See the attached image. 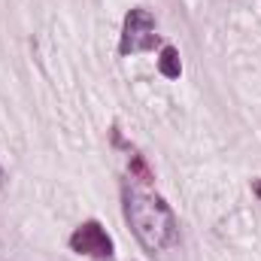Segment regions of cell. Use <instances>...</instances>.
<instances>
[{
  "instance_id": "cell-4",
  "label": "cell",
  "mask_w": 261,
  "mask_h": 261,
  "mask_svg": "<svg viewBox=\"0 0 261 261\" xmlns=\"http://www.w3.org/2000/svg\"><path fill=\"white\" fill-rule=\"evenodd\" d=\"M158 70H161V76H167V79H179V73H182V61H179V52H176L173 46H164V49H161Z\"/></svg>"
},
{
  "instance_id": "cell-6",
  "label": "cell",
  "mask_w": 261,
  "mask_h": 261,
  "mask_svg": "<svg viewBox=\"0 0 261 261\" xmlns=\"http://www.w3.org/2000/svg\"><path fill=\"white\" fill-rule=\"evenodd\" d=\"M0 182H3V170H0Z\"/></svg>"
},
{
  "instance_id": "cell-3",
  "label": "cell",
  "mask_w": 261,
  "mask_h": 261,
  "mask_svg": "<svg viewBox=\"0 0 261 261\" xmlns=\"http://www.w3.org/2000/svg\"><path fill=\"white\" fill-rule=\"evenodd\" d=\"M70 249L79 252V255H88V258H94V261H113V255H116L110 234L97 222L79 225L73 231V237H70Z\"/></svg>"
},
{
  "instance_id": "cell-5",
  "label": "cell",
  "mask_w": 261,
  "mask_h": 261,
  "mask_svg": "<svg viewBox=\"0 0 261 261\" xmlns=\"http://www.w3.org/2000/svg\"><path fill=\"white\" fill-rule=\"evenodd\" d=\"M255 195H258V197H261V182H258V186H255Z\"/></svg>"
},
{
  "instance_id": "cell-2",
  "label": "cell",
  "mask_w": 261,
  "mask_h": 261,
  "mask_svg": "<svg viewBox=\"0 0 261 261\" xmlns=\"http://www.w3.org/2000/svg\"><path fill=\"white\" fill-rule=\"evenodd\" d=\"M158 43V31H155V15L149 9H130L125 15V28H122V43L119 52L122 55H137V52H149Z\"/></svg>"
},
{
  "instance_id": "cell-1",
  "label": "cell",
  "mask_w": 261,
  "mask_h": 261,
  "mask_svg": "<svg viewBox=\"0 0 261 261\" xmlns=\"http://www.w3.org/2000/svg\"><path fill=\"white\" fill-rule=\"evenodd\" d=\"M122 200H125L128 225L149 252H164L167 246L176 243V219H173V210L164 203V197H158L155 192L137 182H125Z\"/></svg>"
}]
</instances>
